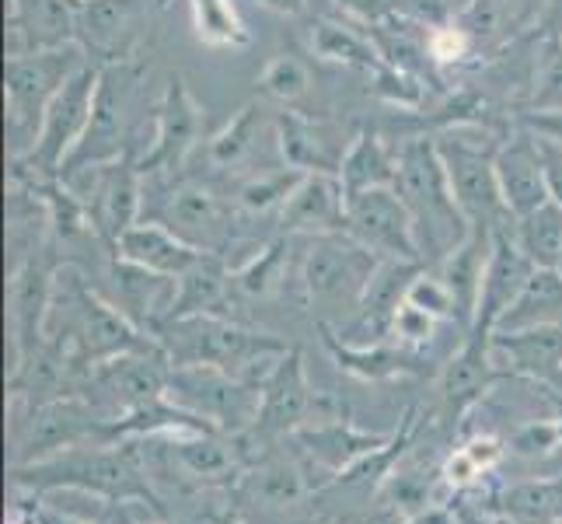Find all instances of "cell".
I'll use <instances>...</instances> for the list:
<instances>
[{
  "label": "cell",
  "mask_w": 562,
  "mask_h": 524,
  "mask_svg": "<svg viewBox=\"0 0 562 524\" xmlns=\"http://www.w3.org/2000/svg\"><path fill=\"white\" fill-rule=\"evenodd\" d=\"M203 105L196 102V94L189 91L182 74H171L168 85L161 91L158 112H154V141L150 150L140 154V171L144 179H161V175H176L189 154L200 147L203 137Z\"/></svg>",
  "instance_id": "5bb4252c"
},
{
  "label": "cell",
  "mask_w": 562,
  "mask_h": 524,
  "mask_svg": "<svg viewBox=\"0 0 562 524\" xmlns=\"http://www.w3.org/2000/svg\"><path fill=\"white\" fill-rule=\"evenodd\" d=\"M346 235L357 238L363 248H371L378 259L423 263L413 210L405 207L395 186L367 189L346 200Z\"/></svg>",
  "instance_id": "7c38bea8"
},
{
  "label": "cell",
  "mask_w": 562,
  "mask_h": 524,
  "mask_svg": "<svg viewBox=\"0 0 562 524\" xmlns=\"http://www.w3.org/2000/svg\"><path fill=\"white\" fill-rule=\"evenodd\" d=\"M277 141L286 168H297L304 175L322 171V175H339L342 158H346V144L339 137V130L328 123H315L307 115L294 109H280L277 112Z\"/></svg>",
  "instance_id": "44dd1931"
},
{
  "label": "cell",
  "mask_w": 562,
  "mask_h": 524,
  "mask_svg": "<svg viewBox=\"0 0 562 524\" xmlns=\"http://www.w3.org/2000/svg\"><path fill=\"white\" fill-rule=\"evenodd\" d=\"M99 64H85L70 81L60 88V94L46 109L43 130H38L35 147L22 161H11V168L29 171V175H56L60 179L70 154L85 141L91 112H94V94H99Z\"/></svg>",
  "instance_id": "9c48e42d"
},
{
  "label": "cell",
  "mask_w": 562,
  "mask_h": 524,
  "mask_svg": "<svg viewBox=\"0 0 562 524\" xmlns=\"http://www.w3.org/2000/svg\"><path fill=\"white\" fill-rule=\"evenodd\" d=\"M538 325H562V274L559 269H535L520 298L499 319L496 333H520Z\"/></svg>",
  "instance_id": "1f68e13d"
},
{
  "label": "cell",
  "mask_w": 562,
  "mask_h": 524,
  "mask_svg": "<svg viewBox=\"0 0 562 524\" xmlns=\"http://www.w3.org/2000/svg\"><path fill=\"white\" fill-rule=\"evenodd\" d=\"M77 11L81 0H8V56L74 46Z\"/></svg>",
  "instance_id": "e0dca14e"
},
{
  "label": "cell",
  "mask_w": 562,
  "mask_h": 524,
  "mask_svg": "<svg viewBox=\"0 0 562 524\" xmlns=\"http://www.w3.org/2000/svg\"><path fill=\"white\" fill-rule=\"evenodd\" d=\"M280 224L286 235H346V192L339 175H304L280 210Z\"/></svg>",
  "instance_id": "ffe728a7"
},
{
  "label": "cell",
  "mask_w": 562,
  "mask_h": 524,
  "mask_svg": "<svg viewBox=\"0 0 562 524\" xmlns=\"http://www.w3.org/2000/svg\"><path fill=\"white\" fill-rule=\"evenodd\" d=\"M437 150L448 168V179L454 189V200L464 213L472 231H499L514 224V213L503 200V189L496 179V147L493 133L472 137L469 126H448L440 133Z\"/></svg>",
  "instance_id": "52a82bcc"
},
{
  "label": "cell",
  "mask_w": 562,
  "mask_h": 524,
  "mask_svg": "<svg viewBox=\"0 0 562 524\" xmlns=\"http://www.w3.org/2000/svg\"><path fill=\"white\" fill-rule=\"evenodd\" d=\"M437 315L423 312V308H416L413 301H402L398 315H395V339L402 346H416V343H430L434 333H437Z\"/></svg>",
  "instance_id": "ee69618b"
},
{
  "label": "cell",
  "mask_w": 562,
  "mask_h": 524,
  "mask_svg": "<svg viewBox=\"0 0 562 524\" xmlns=\"http://www.w3.org/2000/svg\"><path fill=\"white\" fill-rule=\"evenodd\" d=\"M374 91H378V99H384L387 105H398V109L423 105V77L387 64V60H381L374 67Z\"/></svg>",
  "instance_id": "b9f144b4"
},
{
  "label": "cell",
  "mask_w": 562,
  "mask_h": 524,
  "mask_svg": "<svg viewBox=\"0 0 562 524\" xmlns=\"http://www.w3.org/2000/svg\"><path fill=\"white\" fill-rule=\"evenodd\" d=\"M259 133H262V109L256 102H248L235 120H231L217 137L206 147V161L213 168H238L248 161L259 147Z\"/></svg>",
  "instance_id": "d590c367"
},
{
  "label": "cell",
  "mask_w": 562,
  "mask_h": 524,
  "mask_svg": "<svg viewBox=\"0 0 562 524\" xmlns=\"http://www.w3.org/2000/svg\"><path fill=\"white\" fill-rule=\"evenodd\" d=\"M154 339L165 346L171 367L210 364L256 384H262V378L269 375V371L259 375V364L277 360L290 349L283 339L269 333H251V328L224 315H189L179 322H168L154 333Z\"/></svg>",
  "instance_id": "277c9868"
},
{
  "label": "cell",
  "mask_w": 562,
  "mask_h": 524,
  "mask_svg": "<svg viewBox=\"0 0 562 524\" xmlns=\"http://www.w3.org/2000/svg\"><path fill=\"white\" fill-rule=\"evenodd\" d=\"M535 263L520 252V245L510 235V224L493 231V248H490V263H486V277H482L479 290V308H475V325L472 333L479 336H493L499 319L507 315V308L520 298V290L528 287L535 277Z\"/></svg>",
  "instance_id": "2e32d148"
},
{
  "label": "cell",
  "mask_w": 562,
  "mask_h": 524,
  "mask_svg": "<svg viewBox=\"0 0 562 524\" xmlns=\"http://www.w3.org/2000/svg\"><path fill=\"white\" fill-rule=\"evenodd\" d=\"M312 53L325 64L353 67V70H374L381 64V53L371 35H360L353 25L342 22H315L312 25Z\"/></svg>",
  "instance_id": "836d02e7"
},
{
  "label": "cell",
  "mask_w": 562,
  "mask_h": 524,
  "mask_svg": "<svg viewBox=\"0 0 562 524\" xmlns=\"http://www.w3.org/2000/svg\"><path fill=\"white\" fill-rule=\"evenodd\" d=\"M259 85H262V91L269 94V99L280 102L283 109H290V105H297L304 99L307 88H312V74H307V64L297 60V56L280 53L262 67Z\"/></svg>",
  "instance_id": "74e56055"
},
{
  "label": "cell",
  "mask_w": 562,
  "mask_h": 524,
  "mask_svg": "<svg viewBox=\"0 0 562 524\" xmlns=\"http://www.w3.org/2000/svg\"><path fill=\"white\" fill-rule=\"evenodd\" d=\"M336 4L342 8V14H350L353 22H360L363 29H371V25L395 14L392 0H336Z\"/></svg>",
  "instance_id": "bcb514c9"
},
{
  "label": "cell",
  "mask_w": 562,
  "mask_h": 524,
  "mask_svg": "<svg viewBox=\"0 0 562 524\" xmlns=\"http://www.w3.org/2000/svg\"><path fill=\"white\" fill-rule=\"evenodd\" d=\"M528 112L562 109V38H541V53L535 60Z\"/></svg>",
  "instance_id": "f35d334b"
},
{
  "label": "cell",
  "mask_w": 562,
  "mask_h": 524,
  "mask_svg": "<svg viewBox=\"0 0 562 524\" xmlns=\"http://www.w3.org/2000/svg\"><path fill=\"white\" fill-rule=\"evenodd\" d=\"M158 221L200 252H221L231 242L227 203L196 182L168 189V200L158 213Z\"/></svg>",
  "instance_id": "d6986e66"
},
{
  "label": "cell",
  "mask_w": 562,
  "mask_h": 524,
  "mask_svg": "<svg viewBox=\"0 0 562 524\" xmlns=\"http://www.w3.org/2000/svg\"><path fill=\"white\" fill-rule=\"evenodd\" d=\"M158 4H161V8H165V4H171V0H158Z\"/></svg>",
  "instance_id": "9f6ffc18"
},
{
  "label": "cell",
  "mask_w": 562,
  "mask_h": 524,
  "mask_svg": "<svg viewBox=\"0 0 562 524\" xmlns=\"http://www.w3.org/2000/svg\"><path fill=\"white\" fill-rule=\"evenodd\" d=\"M496 179L503 189L514 218L541 207L549 200V182H546V158H541V141L531 126L520 123L514 133L499 141L496 147Z\"/></svg>",
  "instance_id": "ac0fdd59"
},
{
  "label": "cell",
  "mask_w": 562,
  "mask_h": 524,
  "mask_svg": "<svg viewBox=\"0 0 562 524\" xmlns=\"http://www.w3.org/2000/svg\"><path fill=\"white\" fill-rule=\"evenodd\" d=\"M294 441L301 444L307 458H315L328 472L339 476L350 469V465H357L360 458L384 448L392 437H374V434H363L342 420H333V423H304L294 434Z\"/></svg>",
  "instance_id": "f1b7e54d"
},
{
  "label": "cell",
  "mask_w": 562,
  "mask_h": 524,
  "mask_svg": "<svg viewBox=\"0 0 562 524\" xmlns=\"http://www.w3.org/2000/svg\"><path fill=\"white\" fill-rule=\"evenodd\" d=\"M381 259L350 235H318L307 238L301 263V283L318 325H346L363 304L374 269Z\"/></svg>",
  "instance_id": "8992f818"
},
{
  "label": "cell",
  "mask_w": 562,
  "mask_h": 524,
  "mask_svg": "<svg viewBox=\"0 0 562 524\" xmlns=\"http://www.w3.org/2000/svg\"><path fill=\"white\" fill-rule=\"evenodd\" d=\"M398 179V147H392L378 130H360L346 147L339 182L346 200L367 189H392Z\"/></svg>",
  "instance_id": "f546056e"
},
{
  "label": "cell",
  "mask_w": 562,
  "mask_h": 524,
  "mask_svg": "<svg viewBox=\"0 0 562 524\" xmlns=\"http://www.w3.org/2000/svg\"><path fill=\"white\" fill-rule=\"evenodd\" d=\"M562 441V426L559 423H528L525 431H517L510 448L517 455H546L549 448H555V444Z\"/></svg>",
  "instance_id": "f6af8a7d"
},
{
  "label": "cell",
  "mask_w": 562,
  "mask_h": 524,
  "mask_svg": "<svg viewBox=\"0 0 562 524\" xmlns=\"http://www.w3.org/2000/svg\"><path fill=\"white\" fill-rule=\"evenodd\" d=\"M165 444V455L176 461V469L189 479L213 487V482H235L241 476L238 465V437H227L217 431H171Z\"/></svg>",
  "instance_id": "603a6c76"
},
{
  "label": "cell",
  "mask_w": 562,
  "mask_h": 524,
  "mask_svg": "<svg viewBox=\"0 0 562 524\" xmlns=\"http://www.w3.org/2000/svg\"><path fill=\"white\" fill-rule=\"evenodd\" d=\"M147 77L150 70L137 60L105 64L99 74V94H94V112L85 141L77 144L60 179L85 171L91 165L115 161L123 154H137V137L147 126ZM140 161V158H137Z\"/></svg>",
  "instance_id": "3957f363"
},
{
  "label": "cell",
  "mask_w": 562,
  "mask_h": 524,
  "mask_svg": "<svg viewBox=\"0 0 562 524\" xmlns=\"http://www.w3.org/2000/svg\"><path fill=\"white\" fill-rule=\"evenodd\" d=\"M541 158H546V182H549V200H555L562 207V141L541 137Z\"/></svg>",
  "instance_id": "7dc6e473"
},
{
  "label": "cell",
  "mask_w": 562,
  "mask_h": 524,
  "mask_svg": "<svg viewBox=\"0 0 562 524\" xmlns=\"http://www.w3.org/2000/svg\"><path fill=\"white\" fill-rule=\"evenodd\" d=\"M81 4H88V0H81Z\"/></svg>",
  "instance_id": "6f0895ef"
},
{
  "label": "cell",
  "mask_w": 562,
  "mask_h": 524,
  "mask_svg": "<svg viewBox=\"0 0 562 524\" xmlns=\"http://www.w3.org/2000/svg\"><path fill=\"white\" fill-rule=\"evenodd\" d=\"M490 248H493V231H472L448 259L434 266L443 277V283L451 287L454 294V322L464 336L472 333L475 325V308H479V290L482 277H486V263H490Z\"/></svg>",
  "instance_id": "484cf974"
},
{
  "label": "cell",
  "mask_w": 562,
  "mask_h": 524,
  "mask_svg": "<svg viewBox=\"0 0 562 524\" xmlns=\"http://www.w3.org/2000/svg\"><path fill=\"white\" fill-rule=\"evenodd\" d=\"M304 179V171L297 168H283V171H266V175H256V179L241 182L238 189V203L241 210L248 213H266V210H283V203L290 200V192H294Z\"/></svg>",
  "instance_id": "ab89813d"
},
{
  "label": "cell",
  "mask_w": 562,
  "mask_h": 524,
  "mask_svg": "<svg viewBox=\"0 0 562 524\" xmlns=\"http://www.w3.org/2000/svg\"><path fill=\"white\" fill-rule=\"evenodd\" d=\"M112 420L102 416L88 399L64 395L43 405H29V420L18 434V461H43L81 444H112Z\"/></svg>",
  "instance_id": "8fae6325"
},
{
  "label": "cell",
  "mask_w": 562,
  "mask_h": 524,
  "mask_svg": "<svg viewBox=\"0 0 562 524\" xmlns=\"http://www.w3.org/2000/svg\"><path fill=\"white\" fill-rule=\"evenodd\" d=\"M210 524H245L235 511H224V514H210Z\"/></svg>",
  "instance_id": "db71d44e"
},
{
  "label": "cell",
  "mask_w": 562,
  "mask_h": 524,
  "mask_svg": "<svg viewBox=\"0 0 562 524\" xmlns=\"http://www.w3.org/2000/svg\"><path fill=\"white\" fill-rule=\"evenodd\" d=\"M490 339L493 336L469 333V336L461 339L458 354L448 364H443L440 402H443V413H448V420H461L482 395L490 392V384L499 378Z\"/></svg>",
  "instance_id": "7402d4cb"
},
{
  "label": "cell",
  "mask_w": 562,
  "mask_h": 524,
  "mask_svg": "<svg viewBox=\"0 0 562 524\" xmlns=\"http://www.w3.org/2000/svg\"><path fill=\"white\" fill-rule=\"evenodd\" d=\"M259 388L241 375H231L224 367L210 364H186L171 367L168 378V399L210 423L213 431L227 437H245L259 416Z\"/></svg>",
  "instance_id": "ba28073f"
},
{
  "label": "cell",
  "mask_w": 562,
  "mask_h": 524,
  "mask_svg": "<svg viewBox=\"0 0 562 524\" xmlns=\"http://www.w3.org/2000/svg\"><path fill=\"white\" fill-rule=\"evenodd\" d=\"M510 235L538 269H555L562 256V207L546 200L541 207L520 213L510 224Z\"/></svg>",
  "instance_id": "d6a6232c"
},
{
  "label": "cell",
  "mask_w": 562,
  "mask_h": 524,
  "mask_svg": "<svg viewBox=\"0 0 562 524\" xmlns=\"http://www.w3.org/2000/svg\"><path fill=\"white\" fill-rule=\"evenodd\" d=\"M189 14L206 49H245L251 43L235 0H189Z\"/></svg>",
  "instance_id": "e575fe53"
},
{
  "label": "cell",
  "mask_w": 562,
  "mask_h": 524,
  "mask_svg": "<svg viewBox=\"0 0 562 524\" xmlns=\"http://www.w3.org/2000/svg\"><path fill=\"white\" fill-rule=\"evenodd\" d=\"M503 514L514 524H549L562 514V479L517 482L503 493Z\"/></svg>",
  "instance_id": "8d00e7d4"
},
{
  "label": "cell",
  "mask_w": 562,
  "mask_h": 524,
  "mask_svg": "<svg viewBox=\"0 0 562 524\" xmlns=\"http://www.w3.org/2000/svg\"><path fill=\"white\" fill-rule=\"evenodd\" d=\"M398 197L413 210L416 235L426 266H440L451 252L472 235V224L454 200L448 168L434 137H413L398 147Z\"/></svg>",
  "instance_id": "7a4b0ae2"
},
{
  "label": "cell",
  "mask_w": 562,
  "mask_h": 524,
  "mask_svg": "<svg viewBox=\"0 0 562 524\" xmlns=\"http://www.w3.org/2000/svg\"><path fill=\"white\" fill-rule=\"evenodd\" d=\"M256 4L277 11V14H301L307 8V0H256Z\"/></svg>",
  "instance_id": "f907efd6"
},
{
  "label": "cell",
  "mask_w": 562,
  "mask_h": 524,
  "mask_svg": "<svg viewBox=\"0 0 562 524\" xmlns=\"http://www.w3.org/2000/svg\"><path fill=\"white\" fill-rule=\"evenodd\" d=\"M555 269H559V274H562V256H559V266H555Z\"/></svg>",
  "instance_id": "11a10c76"
},
{
  "label": "cell",
  "mask_w": 562,
  "mask_h": 524,
  "mask_svg": "<svg viewBox=\"0 0 562 524\" xmlns=\"http://www.w3.org/2000/svg\"><path fill=\"white\" fill-rule=\"evenodd\" d=\"M493 360L503 357L510 375L541 384H562V325H538L520 333H493Z\"/></svg>",
  "instance_id": "cb8c5ba5"
},
{
  "label": "cell",
  "mask_w": 562,
  "mask_h": 524,
  "mask_svg": "<svg viewBox=\"0 0 562 524\" xmlns=\"http://www.w3.org/2000/svg\"><path fill=\"white\" fill-rule=\"evenodd\" d=\"M304 497H307L304 472H301V465L286 455H266L235 487L238 503H251V508H259L266 514L294 511L304 503Z\"/></svg>",
  "instance_id": "83f0119b"
},
{
  "label": "cell",
  "mask_w": 562,
  "mask_h": 524,
  "mask_svg": "<svg viewBox=\"0 0 562 524\" xmlns=\"http://www.w3.org/2000/svg\"><path fill=\"white\" fill-rule=\"evenodd\" d=\"M11 482L32 493L49 490H85L109 503L147 500L158 517H165V503L154 493L147 479V455L144 437H123L112 444H81L60 455H49L43 461L14 465Z\"/></svg>",
  "instance_id": "6da1fadb"
},
{
  "label": "cell",
  "mask_w": 562,
  "mask_h": 524,
  "mask_svg": "<svg viewBox=\"0 0 562 524\" xmlns=\"http://www.w3.org/2000/svg\"><path fill=\"white\" fill-rule=\"evenodd\" d=\"M286 266V242H273L262 248L256 259H248L235 274V290H241L245 298H269L280 287Z\"/></svg>",
  "instance_id": "60d3db41"
},
{
  "label": "cell",
  "mask_w": 562,
  "mask_h": 524,
  "mask_svg": "<svg viewBox=\"0 0 562 524\" xmlns=\"http://www.w3.org/2000/svg\"><path fill=\"white\" fill-rule=\"evenodd\" d=\"M35 521L38 524H91V521H77V517H67V514H56L49 508H38L35 511Z\"/></svg>",
  "instance_id": "816d5d0a"
},
{
  "label": "cell",
  "mask_w": 562,
  "mask_h": 524,
  "mask_svg": "<svg viewBox=\"0 0 562 524\" xmlns=\"http://www.w3.org/2000/svg\"><path fill=\"white\" fill-rule=\"evenodd\" d=\"M64 182L88 203L91 221L112 252H115V242H120L133 224H140L144 171L137 165V154H123V158H115V161L91 165Z\"/></svg>",
  "instance_id": "30bf717a"
},
{
  "label": "cell",
  "mask_w": 562,
  "mask_h": 524,
  "mask_svg": "<svg viewBox=\"0 0 562 524\" xmlns=\"http://www.w3.org/2000/svg\"><path fill=\"white\" fill-rule=\"evenodd\" d=\"M259 392V416L245 434V441L269 448L280 437H294L304 423H312L307 416H312L315 395L304 375V354L297 346H290L283 357H277V364L262 378Z\"/></svg>",
  "instance_id": "9a60e30c"
},
{
  "label": "cell",
  "mask_w": 562,
  "mask_h": 524,
  "mask_svg": "<svg viewBox=\"0 0 562 524\" xmlns=\"http://www.w3.org/2000/svg\"><path fill=\"white\" fill-rule=\"evenodd\" d=\"M109 524H140V521L130 514L126 503H115V511H112V521H109ZM161 524H168V521H161Z\"/></svg>",
  "instance_id": "f5cc1de1"
},
{
  "label": "cell",
  "mask_w": 562,
  "mask_h": 524,
  "mask_svg": "<svg viewBox=\"0 0 562 524\" xmlns=\"http://www.w3.org/2000/svg\"><path fill=\"white\" fill-rule=\"evenodd\" d=\"M318 333L325 336V346H328V354H333V360L346 375H353L360 381H387L398 375L423 371V357H416L409 346H392V343L350 346V343H342L328 325H318Z\"/></svg>",
  "instance_id": "4dcf8cb0"
},
{
  "label": "cell",
  "mask_w": 562,
  "mask_h": 524,
  "mask_svg": "<svg viewBox=\"0 0 562 524\" xmlns=\"http://www.w3.org/2000/svg\"><path fill=\"white\" fill-rule=\"evenodd\" d=\"M405 301H413L416 308H423V312H430L437 319H454V294H451V287L443 283V277L437 274V269L423 266V274L413 280Z\"/></svg>",
  "instance_id": "7bdbcfd3"
},
{
  "label": "cell",
  "mask_w": 562,
  "mask_h": 524,
  "mask_svg": "<svg viewBox=\"0 0 562 524\" xmlns=\"http://www.w3.org/2000/svg\"><path fill=\"white\" fill-rule=\"evenodd\" d=\"M464 451L472 455V461L479 465L482 472H490L493 465H496V461L503 458V444H499V441H493V437H479V441H472V444H469V448H464Z\"/></svg>",
  "instance_id": "681fc988"
},
{
  "label": "cell",
  "mask_w": 562,
  "mask_h": 524,
  "mask_svg": "<svg viewBox=\"0 0 562 524\" xmlns=\"http://www.w3.org/2000/svg\"><path fill=\"white\" fill-rule=\"evenodd\" d=\"M88 53L81 46L4 56V105H8V158L22 161L35 147L43 130L46 109L60 94V88L81 70Z\"/></svg>",
  "instance_id": "5b68a950"
},
{
  "label": "cell",
  "mask_w": 562,
  "mask_h": 524,
  "mask_svg": "<svg viewBox=\"0 0 562 524\" xmlns=\"http://www.w3.org/2000/svg\"><path fill=\"white\" fill-rule=\"evenodd\" d=\"M231 290H235V274H227V266L217 252H203L196 266H189L176 280V298H171V308L161 319V325L189 319V315H221L224 312L221 304L231 298ZM158 328H154V333H158Z\"/></svg>",
  "instance_id": "4316f807"
},
{
  "label": "cell",
  "mask_w": 562,
  "mask_h": 524,
  "mask_svg": "<svg viewBox=\"0 0 562 524\" xmlns=\"http://www.w3.org/2000/svg\"><path fill=\"white\" fill-rule=\"evenodd\" d=\"M520 123L531 126L541 137H552V141H562V109H552V112H520Z\"/></svg>",
  "instance_id": "c3c4849f"
},
{
  "label": "cell",
  "mask_w": 562,
  "mask_h": 524,
  "mask_svg": "<svg viewBox=\"0 0 562 524\" xmlns=\"http://www.w3.org/2000/svg\"><path fill=\"white\" fill-rule=\"evenodd\" d=\"M115 256H123L126 263H137V266L150 269V274L179 280L189 266H196L203 252L192 248L186 238H179L176 231L165 227L161 221H140L115 242Z\"/></svg>",
  "instance_id": "d4e9b609"
},
{
  "label": "cell",
  "mask_w": 562,
  "mask_h": 524,
  "mask_svg": "<svg viewBox=\"0 0 562 524\" xmlns=\"http://www.w3.org/2000/svg\"><path fill=\"white\" fill-rule=\"evenodd\" d=\"M158 8V0H88L77 11V46L99 67L137 60Z\"/></svg>",
  "instance_id": "4fadbf2b"
}]
</instances>
